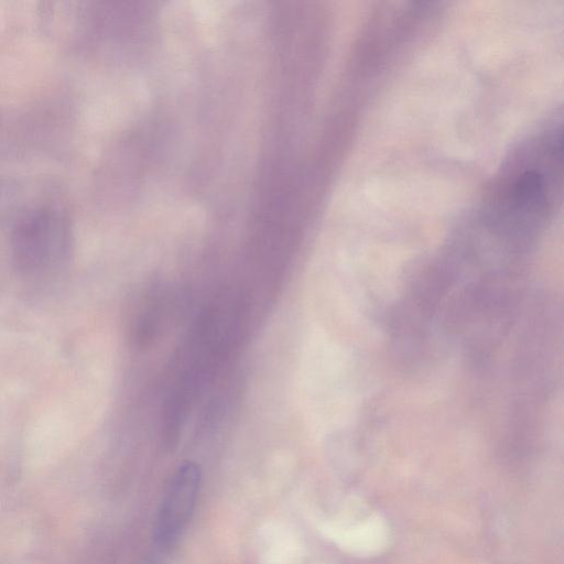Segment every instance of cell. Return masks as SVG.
Segmentation results:
<instances>
[{
    "instance_id": "3957f363",
    "label": "cell",
    "mask_w": 564,
    "mask_h": 564,
    "mask_svg": "<svg viewBox=\"0 0 564 564\" xmlns=\"http://www.w3.org/2000/svg\"><path fill=\"white\" fill-rule=\"evenodd\" d=\"M0 126H1V117H0Z\"/></svg>"
},
{
    "instance_id": "6da1fadb",
    "label": "cell",
    "mask_w": 564,
    "mask_h": 564,
    "mask_svg": "<svg viewBox=\"0 0 564 564\" xmlns=\"http://www.w3.org/2000/svg\"><path fill=\"white\" fill-rule=\"evenodd\" d=\"M73 241V225L64 206L41 200L29 206L13 226V260L26 274L51 272L68 260Z\"/></svg>"
},
{
    "instance_id": "7a4b0ae2",
    "label": "cell",
    "mask_w": 564,
    "mask_h": 564,
    "mask_svg": "<svg viewBox=\"0 0 564 564\" xmlns=\"http://www.w3.org/2000/svg\"><path fill=\"white\" fill-rule=\"evenodd\" d=\"M200 478V469L193 462L183 463L172 475L154 523L153 536L160 549H171L185 531L199 494Z\"/></svg>"
}]
</instances>
